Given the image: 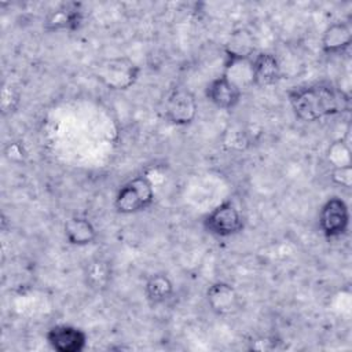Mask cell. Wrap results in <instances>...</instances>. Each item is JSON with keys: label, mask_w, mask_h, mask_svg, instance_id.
<instances>
[{"label": "cell", "mask_w": 352, "mask_h": 352, "mask_svg": "<svg viewBox=\"0 0 352 352\" xmlns=\"http://www.w3.org/2000/svg\"><path fill=\"white\" fill-rule=\"evenodd\" d=\"M289 103L296 117L314 122L349 109V96L327 82L293 87L287 91Z\"/></svg>", "instance_id": "cell-1"}, {"label": "cell", "mask_w": 352, "mask_h": 352, "mask_svg": "<svg viewBox=\"0 0 352 352\" xmlns=\"http://www.w3.org/2000/svg\"><path fill=\"white\" fill-rule=\"evenodd\" d=\"M155 198L153 182L146 175H139L124 183L116 197L114 209L121 214H135L147 210Z\"/></svg>", "instance_id": "cell-2"}, {"label": "cell", "mask_w": 352, "mask_h": 352, "mask_svg": "<svg viewBox=\"0 0 352 352\" xmlns=\"http://www.w3.org/2000/svg\"><path fill=\"white\" fill-rule=\"evenodd\" d=\"M140 67L128 56H113L95 66L98 81L110 91H126L139 78Z\"/></svg>", "instance_id": "cell-3"}, {"label": "cell", "mask_w": 352, "mask_h": 352, "mask_svg": "<svg viewBox=\"0 0 352 352\" xmlns=\"http://www.w3.org/2000/svg\"><path fill=\"white\" fill-rule=\"evenodd\" d=\"M202 224L210 235L217 238H230L243 230L245 220L234 202L224 201L204 217Z\"/></svg>", "instance_id": "cell-4"}, {"label": "cell", "mask_w": 352, "mask_h": 352, "mask_svg": "<svg viewBox=\"0 0 352 352\" xmlns=\"http://www.w3.org/2000/svg\"><path fill=\"white\" fill-rule=\"evenodd\" d=\"M165 120L176 126L190 125L198 113V103L194 94L186 87H175L164 103Z\"/></svg>", "instance_id": "cell-5"}, {"label": "cell", "mask_w": 352, "mask_h": 352, "mask_svg": "<svg viewBox=\"0 0 352 352\" xmlns=\"http://www.w3.org/2000/svg\"><path fill=\"white\" fill-rule=\"evenodd\" d=\"M349 219L351 216L346 202L334 195L320 206L318 226L327 239H336L346 234L349 228Z\"/></svg>", "instance_id": "cell-6"}, {"label": "cell", "mask_w": 352, "mask_h": 352, "mask_svg": "<svg viewBox=\"0 0 352 352\" xmlns=\"http://www.w3.org/2000/svg\"><path fill=\"white\" fill-rule=\"evenodd\" d=\"M84 8L81 3L67 1L50 10L43 21L45 32H74L84 23Z\"/></svg>", "instance_id": "cell-7"}, {"label": "cell", "mask_w": 352, "mask_h": 352, "mask_svg": "<svg viewBox=\"0 0 352 352\" xmlns=\"http://www.w3.org/2000/svg\"><path fill=\"white\" fill-rule=\"evenodd\" d=\"M48 345L56 352H81L87 346V333L73 324H55L45 333Z\"/></svg>", "instance_id": "cell-8"}, {"label": "cell", "mask_w": 352, "mask_h": 352, "mask_svg": "<svg viewBox=\"0 0 352 352\" xmlns=\"http://www.w3.org/2000/svg\"><path fill=\"white\" fill-rule=\"evenodd\" d=\"M206 99L221 110H232L242 99V88L226 73L210 80L205 88Z\"/></svg>", "instance_id": "cell-9"}, {"label": "cell", "mask_w": 352, "mask_h": 352, "mask_svg": "<svg viewBox=\"0 0 352 352\" xmlns=\"http://www.w3.org/2000/svg\"><path fill=\"white\" fill-rule=\"evenodd\" d=\"M206 304L209 309L219 316H230L235 314L239 307V294L235 287L228 282H214L212 283L205 293Z\"/></svg>", "instance_id": "cell-10"}, {"label": "cell", "mask_w": 352, "mask_h": 352, "mask_svg": "<svg viewBox=\"0 0 352 352\" xmlns=\"http://www.w3.org/2000/svg\"><path fill=\"white\" fill-rule=\"evenodd\" d=\"M250 74L252 85L258 88L278 84L282 78L279 59L272 52H256V55L250 59Z\"/></svg>", "instance_id": "cell-11"}, {"label": "cell", "mask_w": 352, "mask_h": 352, "mask_svg": "<svg viewBox=\"0 0 352 352\" xmlns=\"http://www.w3.org/2000/svg\"><path fill=\"white\" fill-rule=\"evenodd\" d=\"M256 52L257 50H256L254 34L246 28H239L230 34L224 45V54H226L224 65L250 60L256 55Z\"/></svg>", "instance_id": "cell-12"}, {"label": "cell", "mask_w": 352, "mask_h": 352, "mask_svg": "<svg viewBox=\"0 0 352 352\" xmlns=\"http://www.w3.org/2000/svg\"><path fill=\"white\" fill-rule=\"evenodd\" d=\"M352 43V28L345 21H336L330 23L320 40L322 51L326 55H340L345 52Z\"/></svg>", "instance_id": "cell-13"}, {"label": "cell", "mask_w": 352, "mask_h": 352, "mask_svg": "<svg viewBox=\"0 0 352 352\" xmlns=\"http://www.w3.org/2000/svg\"><path fill=\"white\" fill-rule=\"evenodd\" d=\"M67 243L73 246H87L96 241L98 232L92 221L85 216H72L63 224Z\"/></svg>", "instance_id": "cell-14"}, {"label": "cell", "mask_w": 352, "mask_h": 352, "mask_svg": "<svg viewBox=\"0 0 352 352\" xmlns=\"http://www.w3.org/2000/svg\"><path fill=\"white\" fill-rule=\"evenodd\" d=\"M84 283L94 292L106 290L113 279V268L110 261L102 257L89 260L84 267Z\"/></svg>", "instance_id": "cell-15"}, {"label": "cell", "mask_w": 352, "mask_h": 352, "mask_svg": "<svg viewBox=\"0 0 352 352\" xmlns=\"http://www.w3.org/2000/svg\"><path fill=\"white\" fill-rule=\"evenodd\" d=\"M175 286L172 279L164 272L151 274L144 283V296L153 305L164 304L172 298Z\"/></svg>", "instance_id": "cell-16"}, {"label": "cell", "mask_w": 352, "mask_h": 352, "mask_svg": "<svg viewBox=\"0 0 352 352\" xmlns=\"http://www.w3.org/2000/svg\"><path fill=\"white\" fill-rule=\"evenodd\" d=\"M327 161L333 165V168L351 165L349 146L341 139L333 142L327 150Z\"/></svg>", "instance_id": "cell-17"}, {"label": "cell", "mask_w": 352, "mask_h": 352, "mask_svg": "<svg viewBox=\"0 0 352 352\" xmlns=\"http://www.w3.org/2000/svg\"><path fill=\"white\" fill-rule=\"evenodd\" d=\"M330 177L336 184H338L341 187H345V188H349L352 186V168H351V165L333 168Z\"/></svg>", "instance_id": "cell-18"}, {"label": "cell", "mask_w": 352, "mask_h": 352, "mask_svg": "<svg viewBox=\"0 0 352 352\" xmlns=\"http://www.w3.org/2000/svg\"><path fill=\"white\" fill-rule=\"evenodd\" d=\"M6 157L10 160V161H19L22 160V155H23V148L19 143H10L7 147H6Z\"/></svg>", "instance_id": "cell-19"}]
</instances>
